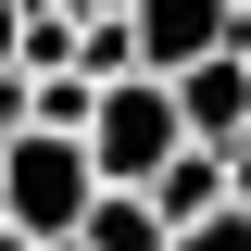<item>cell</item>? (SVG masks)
Instances as JSON below:
<instances>
[{
    "instance_id": "obj_1",
    "label": "cell",
    "mask_w": 251,
    "mask_h": 251,
    "mask_svg": "<svg viewBox=\"0 0 251 251\" xmlns=\"http://www.w3.org/2000/svg\"><path fill=\"white\" fill-rule=\"evenodd\" d=\"M176 151H188L176 75H113V88H100V126H88V163H100V188H151Z\"/></svg>"
},
{
    "instance_id": "obj_2",
    "label": "cell",
    "mask_w": 251,
    "mask_h": 251,
    "mask_svg": "<svg viewBox=\"0 0 251 251\" xmlns=\"http://www.w3.org/2000/svg\"><path fill=\"white\" fill-rule=\"evenodd\" d=\"M0 188H13V226H25V239H75L88 201H100V163H88V138L25 126V138L0 151Z\"/></svg>"
},
{
    "instance_id": "obj_3",
    "label": "cell",
    "mask_w": 251,
    "mask_h": 251,
    "mask_svg": "<svg viewBox=\"0 0 251 251\" xmlns=\"http://www.w3.org/2000/svg\"><path fill=\"white\" fill-rule=\"evenodd\" d=\"M126 25H138V63L151 75H188V63H214V50H239V0H126Z\"/></svg>"
},
{
    "instance_id": "obj_4",
    "label": "cell",
    "mask_w": 251,
    "mask_h": 251,
    "mask_svg": "<svg viewBox=\"0 0 251 251\" xmlns=\"http://www.w3.org/2000/svg\"><path fill=\"white\" fill-rule=\"evenodd\" d=\"M176 113H188V138H201V151H239V138H251V50L188 63V75H176Z\"/></svg>"
},
{
    "instance_id": "obj_5",
    "label": "cell",
    "mask_w": 251,
    "mask_h": 251,
    "mask_svg": "<svg viewBox=\"0 0 251 251\" xmlns=\"http://www.w3.org/2000/svg\"><path fill=\"white\" fill-rule=\"evenodd\" d=\"M151 201H163V226H201V214H226V201H251V188H239V163H226V151L188 138V151L151 176Z\"/></svg>"
},
{
    "instance_id": "obj_6",
    "label": "cell",
    "mask_w": 251,
    "mask_h": 251,
    "mask_svg": "<svg viewBox=\"0 0 251 251\" xmlns=\"http://www.w3.org/2000/svg\"><path fill=\"white\" fill-rule=\"evenodd\" d=\"M75 239H88V251H176V226H163V201H151V188H100Z\"/></svg>"
},
{
    "instance_id": "obj_7",
    "label": "cell",
    "mask_w": 251,
    "mask_h": 251,
    "mask_svg": "<svg viewBox=\"0 0 251 251\" xmlns=\"http://www.w3.org/2000/svg\"><path fill=\"white\" fill-rule=\"evenodd\" d=\"M75 75H100V88H113V75H151V63H138V25H126V13H75Z\"/></svg>"
},
{
    "instance_id": "obj_8",
    "label": "cell",
    "mask_w": 251,
    "mask_h": 251,
    "mask_svg": "<svg viewBox=\"0 0 251 251\" xmlns=\"http://www.w3.org/2000/svg\"><path fill=\"white\" fill-rule=\"evenodd\" d=\"M176 251H251V201H226V214H201V226H176Z\"/></svg>"
},
{
    "instance_id": "obj_9",
    "label": "cell",
    "mask_w": 251,
    "mask_h": 251,
    "mask_svg": "<svg viewBox=\"0 0 251 251\" xmlns=\"http://www.w3.org/2000/svg\"><path fill=\"white\" fill-rule=\"evenodd\" d=\"M25 63V0H0V75Z\"/></svg>"
},
{
    "instance_id": "obj_10",
    "label": "cell",
    "mask_w": 251,
    "mask_h": 251,
    "mask_svg": "<svg viewBox=\"0 0 251 251\" xmlns=\"http://www.w3.org/2000/svg\"><path fill=\"white\" fill-rule=\"evenodd\" d=\"M0 251H38V239H25V226H0Z\"/></svg>"
},
{
    "instance_id": "obj_11",
    "label": "cell",
    "mask_w": 251,
    "mask_h": 251,
    "mask_svg": "<svg viewBox=\"0 0 251 251\" xmlns=\"http://www.w3.org/2000/svg\"><path fill=\"white\" fill-rule=\"evenodd\" d=\"M226 163H239V188H251V138H239V151H226Z\"/></svg>"
},
{
    "instance_id": "obj_12",
    "label": "cell",
    "mask_w": 251,
    "mask_h": 251,
    "mask_svg": "<svg viewBox=\"0 0 251 251\" xmlns=\"http://www.w3.org/2000/svg\"><path fill=\"white\" fill-rule=\"evenodd\" d=\"M38 251H88V239H38Z\"/></svg>"
},
{
    "instance_id": "obj_13",
    "label": "cell",
    "mask_w": 251,
    "mask_h": 251,
    "mask_svg": "<svg viewBox=\"0 0 251 251\" xmlns=\"http://www.w3.org/2000/svg\"><path fill=\"white\" fill-rule=\"evenodd\" d=\"M0 226H13V188H0Z\"/></svg>"
},
{
    "instance_id": "obj_14",
    "label": "cell",
    "mask_w": 251,
    "mask_h": 251,
    "mask_svg": "<svg viewBox=\"0 0 251 251\" xmlns=\"http://www.w3.org/2000/svg\"><path fill=\"white\" fill-rule=\"evenodd\" d=\"M239 25H251V0H239Z\"/></svg>"
},
{
    "instance_id": "obj_15",
    "label": "cell",
    "mask_w": 251,
    "mask_h": 251,
    "mask_svg": "<svg viewBox=\"0 0 251 251\" xmlns=\"http://www.w3.org/2000/svg\"><path fill=\"white\" fill-rule=\"evenodd\" d=\"M239 50H251V38H239Z\"/></svg>"
}]
</instances>
